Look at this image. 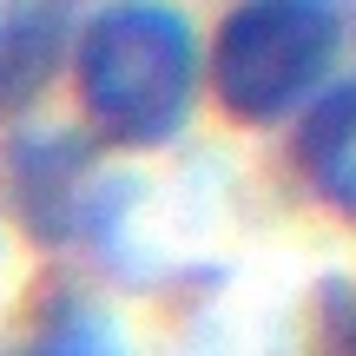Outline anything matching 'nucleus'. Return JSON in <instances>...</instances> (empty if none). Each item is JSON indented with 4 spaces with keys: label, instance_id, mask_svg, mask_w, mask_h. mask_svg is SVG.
Wrapping results in <instances>:
<instances>
[{
    "label": "nucleus",
    "instance_id": "nucleus-1",
    "mask_svg": "<svg viewBox=\"0 0 356 356\" xmlns=\"http://www.w3.org/2000/svg\"><path fill=\"white\" fill-rule=\"evenodd\" d=\"M198 33L172 0H106L73 33V86L92 139L159 152L198 106Z\"/></svg>",
    "mask_w": 356,
    "mask_h": 356
},
{
    "label": "nucleus",
    "instance_id": "nucleus-6",
    "mask_svg": "<svg viewBox=\"0 0 356 356\" xmlns=\"http://www.w3.org/2000/svg\"><path fill=\"white\" fill-rule=\"evenodd\" d=\"M20 356H132V350H126L119 323L106 317L99 304H86V297H53V304H40V317L26 323Z\"/></svg>",
    "mask_w": 356,
    "mask_h": 356
},
{
    "label": "nucleus",
    "instance_id": "nucleus-5",
    "mask_svg": "<svg viewBox=\"0 0 356 356\" xmlns=\"http://www.w3.org/2000/svg\"><path fill=\"white\" fill-rule=\"evenodd\" d=\"M297 165H304V185L317 191L337 218H350V225H356V79L330 86L304 113Z\"/></svg>",
    "mask_w": 356,
    "mask_h": 356
},
{
    "label": "nucleus",
    "instance_id": "nucleus-4",
    "mask_svg": "<svg viewBox=\"0 0 356 356\" xmlns=\"http://www.w3.org/2000/svg\"><path fill=\"white\" fill-rule=\"evenodd\" d=\"M79 33V0H0V119L20 113Z\"/></svg>",
    "mask_w": 356,
    "mask_h": 356
},
{
    "label": "nucleus",
    "instance_id": "nucleus-3",
    "mask_svg": "<svg viewBox=\"0 0 356 356\" xmlns=\"http://www.w3.org/2000/svg\"><path fill=\"white\" fill-rule=\"evenodd\" d=\"M7 204L40 244H92L119 225L132 198V178H119L113 165H99L86 139L73 132H13L7 139Z\"/></svg>",
    "mask_w": 356,
    "mask_h": 356
},
{
    "label": "nucleus",
    "instance_id": "nucleus-2",
    "mask_svg": "<svg viewBox=\"0 0 356 356\" xmlns=\"http://www.w3.org/2000/svg\"><path fill=\"white\" fill-rule=\"evenodd\" d=\"M343 13L330 0H238L211 40V92L238 126H284L330 92Z\"/></svg>",
    "mask_w": 356,
    "mask_h": 356
}]
</instances>
